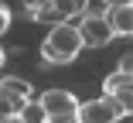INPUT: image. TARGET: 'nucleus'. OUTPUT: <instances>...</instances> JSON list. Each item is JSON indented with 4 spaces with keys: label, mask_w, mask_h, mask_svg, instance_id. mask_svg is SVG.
<instances>
[{
    "label": "nucleus",
    "mask_w": 133,
    "mask_h": 123,
    "mask_svg": "<svg viewBox=\"0 0 133 123\" xmlns=\"http://www.w3.org/2000/svg\"><path fill=\"white\" fill-rule=\"evenodd\" d=\"M0 96H4V113H21L34 99V89H31V82H24L17 75H7L0 82Z\"/></svg>",
    "instance_id": "nucleus-5"
},
{
    "label": "nucleus",
    "mask_w": 133,
    "mask_h": 123,
    "mask_svg": "<svg viewBox=\"0 0 133 123\" xmlns=\"http://www.w3.org/2000/svg\"><path fill=\"white\" fill-rule=\"evenodd\" d=\"M102 92L106 96H113V99L126 109V116H133V75L130 72H113V75H106L102 79Z\"/></svg>",
    "instance_id": "nucleus-6"
},
{
    "label": "nucleus",
    "mask_w": 133,
    "mask_h": 123,
    "mask_svg": "<svg viewBox=\"0 0 133 123\" xmlns=\"http://www.w3.org/2000/svg\"><path fill=\"white\" fill-rule=\"evenodd\" d=\"M41 106L48 109V120H65V116H78V109H82V103L75 99V96L68 89H48L38 96Z\"/></svg>",
    "instance_id": "nucleus-4"
},
{
    "label": "nucleus",
    "mask_w": 133,
    "mask_h": 123,
    "mask_svg": "<svg viewBox=\"0 0 133 123\" xmlns=\"http://www.w3.org/2000/svg\"><path fill=\"white\" fill-rule=\"evenodd\" d=\"M21 4H24V10H28V14L34 17L38 10H44V7H51V4H55V0H21Z\"/></svg>",
    "instance_id": "nucleus-10"
},
{
    "label": "nucleus",
    "mask_w": 133,
    "mask_h": 123,
    "mask_svg": "<svg viewBox=\"0 0 133 123\" xmlns=\"http://www.w3.org/2000/svg\"><path fill=\"white\" fill-rule=\"evenodd\" d=\"M119 72H130V75H133V51H126L119 58Z\"/></svg>",
    "instance_id": "nucleus-11"
},
{
    "label": "nucleus",
    "mask_w": 133,
    "mask_h": 123,
    "mask_svg": "<svg viewBox=\"0 0 133 123\" xmlns=\"http://www.w3.org/2000/svg\"><path fill=\"white\" fill-rule=\"evenodd\" d=\"M109 21L116 34H133V4H123V7H109Z\"/></svg>",
    "instance_id": "nucleus-7"
},
{
    "label": "nucleus",
    "mask_w": 133,
    "mask_h": 123,
    "mask_svg": "<svg viewBox=\"0 0 133 123\" xmlns=\"http://www.w3.org/2000/svg\"><path fill=\"white\" fill-rule=\"evenodd\" d=\"M123 116H126V109L113 99V96H99V99H89V103H82V109H78V120L82 123H123Z\"/></svg>",
    "instance_id": "nucleus-2"
},
{
    "label": "nucleus",
    "mask_w": 133,
    "mask_h": 123,
    "mask_svg": "<svg viewBox=\"0 0 133 123\" xmlns=\"http://www.w3.org/2000/svg\"><path fill=\"white\" fill-rule=\"evenodd\" d=\"M4 28H10V10L0 7V31H4Z\"/></svg>",
    "instance_id": "nucleus-12"
},
{
    "label": "nucleus",
    "mask_w": 133,
    "mask_h": 123,
    "mask_svg": "<svg viewBox=\"0 0 133 123\" xmlns=\"http://www.w3.org/2000/svg\"><path fill=\"white\" fill-rule=\"evenodd\" d=\"M78 31H82V41L89 48H102V44H109L116 38V28H113V21L109 14H82V21H78Z\"/></svg>",
    "instance_id": "nucleus-3"
},
{
    "label": "nucleus",
    "mask_w": 133,
    "mask_h": 123,
    "mask_svg": "<svg viewBox=\"0 0 133 123\" xmlns=\"http://www.w3.org/2000/svg\"><path fill=\"white\" fill-rule=\"evenodd\" d=\"M51 7L58 10L62 21H72V17H82V14L89 10V0H55Z\"/></svg>",
    "instance_id": "nucleus-8"
},
{
    "label": "nucleus",
    "mask_w": 133,
    "mask_h": 123,
    "mask_svg": "<svg viewBox=\"0 0 133 123\" xmlns=\"http://www.w3.org/2000/svg\"><path fill=\"white\" fill-rule=\"evenodd\" d=\"M82 31H78V24H68V21H62V24H55V28L48 31V38L41 41V55H44V62H51V65H68V62H75V55L82 51Z\"/></svg>",
    "instance_id": "nucleus-1"
},
{
    "label": "nucleus",
    "mask_w": 133,
    "mask_h": 123,
    "mask_svg": "<svg viewBox=\"0 0 133 123\" xmlns=\"http://www.w3.org/2000/svg\"><path fill=\"white\" fill-rule=\"evenodd\" d=\"M4 123H24L21 113H4Z\"/></svg>",
    "instance_id": "nucleus-13"
},
{
    "label": "nucleus",
    "mask_w": 133,
    "mask_h": 123,
    "mask_svg": "<svg viewBox=\"0 0 133 123\" xmlns=\"http://www.w3.org/2000/svg\"><path fill=\"white\" fill-rule=\"evenodd\" d=\"M123 4H133V0H106V7H123Z\"/></svg>",
    "instance_id": "nucleus-15"
},
{
    "label": "nucleus",
    "mask_w": 133,
    "mask_h": 123,
    "mask_svg": "<svg viewBox=\"0 0 133 123\" xmlns=\"http://www.w3.org/2000/svg\"><path fill=\"white\" fill-rule=\"evenodd\" d=\"M48 123H82L78 116H65V120H48Z\"/></svg>",
    "instance_id": "nucleus-14"
},
{
    "label": "nucleus",
    "mask_w": 133,
    "mask_h": 123,
    "mask_svg": "<svg viewBox=\"0 0 133 123\" xmlns=\"http://www.w3.org/2000/svg\"><path fill=\"white\" fill-rule=\"evenodd\" d=\"M21 116H24V123H48V109L41 106V99H31L21 109Z\"/></svg>",
    "instance_id": "nucleus-9"
}]
</instances>
